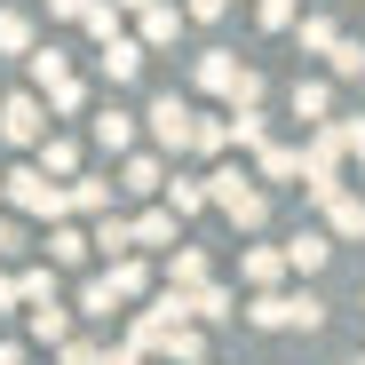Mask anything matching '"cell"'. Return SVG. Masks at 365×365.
Wrapping results in <instances>:
<instances>
[{"label": "cell", "mask_w": 365, "mask_h": 365, "mask_svg": "<svg viewBox=\"0 0 365 365\" xmlns=\"http://www.w3.org/2000/svg\"><path fill=\"white\" fill-rule=\"evenodd\" d=\"M207 207H222L230 230H247V238L270 222V191H262L247 167H215V175H207Z\"/></svg>", "instance_id": "obj_1"}, {"label": "cell", "mask_w": 365, "mask_h": 365, "mask_svg": "<svg viewBox=\"0 0 365 365\" xmlns=\"http://www.w3.org/2000/svg\"><path fill=\"white\" fill-rule=\"evenodd\" d=\"M0 199H9V215H48V222H64V182H48L40 167H9V175H0Z\"/></svg>", "instance_id": "obj_2"}, {"label": "cell", "mask_w": 365, "mask_h": 365, "mask_svg": "<svg viewBox=\"0 0 365 365\" xmlns=\"http://www.w3.org/2000/svg\"><path fill=\"white\" fill-rule=\"evenodd\" d=\"M48 135V103L24 88V96H0V143H9V151H32Z\"/></svg>", "instance_id": "obj_3"}, {"label": "cell", "mask_w": 365, "mask_h": 365, "mask_svg": "<svg viewBox=\"0 0 365 365\" xmlns=\"http://www.w3.org/2000/svg\"><path fill=\"white\" fill-rule=\"evenodd\" d=\"M151 143H159V159L167 151H191V96H151Z\"/></svg>", "instance_id": "obj_4"}, {"label": "cell", "mask_w": 365, "mask_h": 365, "mask_svg": "<svg viewBox=\"0 0 365 365\" xmlns=\"http://www.w3.org/2000/svg\"><path fill=\"white\" fill-rule=\"evenodd\" d=\"M88 135H96V151H111V159H128V151H135V111H119V103H103V111L88 119Z\"/></svg>", "instance_id": "obj_5"}, {"label": "cell", "mask_w": 365, "mask_h": 365, "mask_svg": "<svg viewBox=\"0 0 365 365\" xmlns=\"http://www.w3.org/2000/svg\"><path fill=\"white\" fill-rule=\"evenodd\" d=\"M278 255H286V270H294V278H318V270L334 262V238H326V230H294Z\"/></svg>", "instance_id": "obj_6"}, {"label": "cell", "mask_w": 365, "mask_h": 365, "mask_svg": "<svg viewBox=\"0 0 365 365\" xmlns=\"http://www.w3.org/2000/svg\"><path fill=\"white\" fill-rule=\"evenodd\" d=\"M159 182H167V159L159 151H128V159H119V191H128V199H151Z\"/></svg>", "instance_id": "obj_7"}, {"label": "cell", "mask_w": 365, "mask_h": 365, "mask_svg": "<svg viewBox=\"0 0 365 365\" xmlns=\"http://www.w3.org/2000/svg\"><path fill=\"white\" fill-rule=\"evenodd\" d=\"M103 286H111V302H119V310H128V302H143V294H151V270H143V255H111Z\"/></svg>", "instance_id": "obj_8"}, {"label": "cell", "mask_w": 365, "mask_h": 365, "mask_svg": "<svg viewBox=\"0 0 365 365\" xmlns=\"http://www.w3.org/2000/svg\"><path fill=\"white\" fill-rule=\"evenodd\" d=\"M32 167H40L48 182H72V175H80V143H72V135H40V143H32Z\"/></svg>", "instance_id": "obj_9"}, {"label": "cell", "mask_w": 365, "mask_h": 365, "mask_svg": "<svg viewBox=\"0 0 365 365\" xmlns=\"http://www.w3.org/2000/svg\"><path fill=\"white\" fill-rule=\"evenodd\" d=\"M175 238H182V222H175L167 207H151V215L128 222V247H135V255H159V247H175Z\"/></svg>", "instance_id": "obj_10"}, {"label": "cell", "mask_w": 365, "mask_h": 365, "mask_svg": "<svg viewBox=\"0 0 365 365\" xmlns=\"http://www.w3.org/2000/svg\"><path fill=\"white\" fill-rule=\"evenodd\" d=\"M182 40V9H175V0H151V9H143V32H135V48L151 56V48H175Z\"/></svg>", "instance_id": "obj_11"}, {"label": "cell", "mask_w": 365, "mask_h": 365, "mask_svg": "<svg viewBox=\"0 0 365 365\" xmlns=\"http://www.w3.org/2000/svg\"><path fill=\"white\" fill-rule=\"evenodd\" d=\"M96 72H103L111 88H128V80L143 72V48H135L128 32H111V40H103V56H96Z\"/></svg>", "instance_id": "obj_12"}, {"label": "cell", "mask_w": 365, "mask_h": 365, "mask_svg": "<svg viewBox=\"0 0 365 365\" xmlns=\"http://www.w3.org/2000/svg\"><path fill=\"white\" fill-rule=\"evenodd\" d=\"M326 238H334V247H341V238H365V199L349 191V182L326 199Z\"/></svg>", "instance_id": "obj_13"}, {"label": "cell", "mask_w": 365, "mask_h": 365, "mask_svg": "<svg viewBox=\"0 0 365 365\" xmlns=\"http://www.w3.org/2000/svg\"><path fill=\"white\" fill-rule=\"evenodd\" d=\"M64 215H88V222L111 215V182H103V175H72V182H64Z\"/></svg>", "instance_id": "obj_14"}, {"label": "cell", "mask_w": 365, "mask_h": 365, "mask_svg": "<svg viewBox=\"0 0 365 365\" xmlns=\"http://www.w3.org/2000/svg\"><path fill=\"white\" fill-rule=\"evenodd\" d=\"M238 278H247L255 294H270V286H286V255L278 247H247L238 255Z\"/></svg>", "instance_id": "obj_15"}, {"label": "cell", "mask_w": 365, "mask_h": 365, "mask_svg": "<svg viewBox=\"0 0 365 365\" xmlns=\"http://www.w3.org/2000/svg\"><path fill=\"white\" fill-rule=\"evenodd\" d=\"M88 255H96V247H88L80 222H56V230H48V270H80Z\"/></svg>", "instance_id": "obj_16"}, {"label": "cell", "mask_w": 365, "mask_h": 365, "mask_svg": "<svg viewBox=\"0 0 365 365\" xmlns=\"http://www.w3.org/2000/svg\"><path fill=\"white\" fill-rule=\"evenodd\" d=\"M182 294H191V326H222V318H238V310H230V286H215V278L182 286Z\"/></svg>", "instance_id": "obj_17"}, {"label": "cell", "mask_w": 365, "mask_h": 365, "mask_svg": "<svg viewBox=\"0 0 365 365\" xmlns=\"http://www.w3.org/2000/svg\"><path fill=\"white\" fill-rule=\"evenodd\" d=\"M151 349H159L167 365H207V334H199V326H167Z\"/></svg>", "instance_id": "obj_18"}, {"label": "cell", "mask_w": 365, "mask_h": 365, "mask_svg": "<svg viewBox=\"0 0 365 365\" xmlns=\"http://www.w3.org/2000/svg\"><path fill=\"white\" fill-rule=\"evenodd\" d=\"M159 199H167L175 222H182V215H199V207H207V175H167V182H159Z\"/></svg>", "instance_id": "obj_19"}, {"label": "cell", "mask_w": 365, "mask_h": 365, "mask_svg": "<svg viewBox=\"0 0 365 365\" xmlns=\"http://www.w3.org/2000/svg\"><path fill=\"white\" fill-rule=\"evenodd\" d=\"M294 119H302V128H326V119H334V88L326 80H294Z\"/></svg>", "instance_id": "obj_20"}, {"label": "cell", "mask_w": 365, "mask_h": 365, "mask_svg": "<svg viewBox=\"0 0 365 365\" xmlns=\"http://www.w3.org/2000/svg\"><path fill=\"white\" fill-rule=\"evenodd\" d=\"M24 326H32V341H40V349L72 341V310H64V302H40V310H24Z\"/></svg>", "instance_id": "obj_21"}, {"label": "cell", "mask_w": 365, "mask_h": 365, "mask_svg": "<svg viewBox=\"0 0 365 365\" xmlns=\"http://www.w3.org/2000/svg\"><path fill=\"white\" fill-rule=\"evenodd\" d=\"M191 80H199L207 96H230V80H238V56H230V48H207L199 64H191Z\"/></svg>", "instance_id": "obj_22"}, {"label": "cell", "mask_w": 365, "mask_h": 365, "mask_svg": "<svg viewBox=\"0 0 365 365\" xmlns=\"http://www.w3.org/2000/svg\"><path fill=\"white\" fill-rule=\"evenodd\" d=\"M255 175H262V182H294V175H302V151H294V143H255Z\"/></svg>", "instance_id": "obj_23"}, {"label": "cell", "mask_w": 365, "mask_h": 365, "mask_svg": "<svg viewBox=\"0 0 365 365\" xmlns=\"http://www.w3.org/2000/svg\"><path fill=\"white\" fill-rule=\"evenodd\" d=\"M40 48V24L24 9H0V56H32Z\"/></svg>", "instance_id": "obj_24"}, {"label": "cell", "mask_w": 365, "mask_h": 365, "mask_svg": "<svg viewBox=\"0 0 365 365\" xmlns=\"http://www.w3.org/2000/svg\"><path fill=\"white\" fill-rule=\"evenodd\" d=\"M222 135H230V151H255V143H270V119L262 111H222Z\"/></svg>", "instance_id": "obj_25"}, {"label": "cell", "mask_w": 365, "mask_h": 365, "mask_svg": "<svg viewBox=\"0 0 365 365\" xmlns=\"http://www.w3.org/2000/svg\"><path fill=\"white\" fill-rule=\"evenodd\" d=\"M247 318H255V326H270V334H286V326H294V294H286V286L255 294V310H247Z\"/></svg>", "instance_id": "obj_26"}, {"label": "cell", "mask_w": 365, "mask_h": 365, "mask_svg": "<svg viewBox=\"0 0 365 365\" xmlns=\"http://www.w3.org/2000/svg\"><path fill=\"white\" fill-rule=\"evenodd\" d=\"M24 72H32V96H40V88H56V80H64L72 64H64V48H32V56H24Z\"/></svg>", "instance_id": "obj_27"}, {"label": "cell", "mask_w": 365, "mask_h": 365, "mask_svg": "<svg viewBox=\"0 0 365 365\" xmlns=\"http://www.w3.org/2000/svg\"><path fill=\"white\" fill-rule=\"evenodd\" d=\"M207 278V247H182L175 238V262H167V286H199Z\"/></svg>", "instance_id": "obj_28"}, {"label": "cell", "mask_w": 365, "mask_h": 365, "mask_svg": "<svg viewBox=\"0 0 365 365\" xmlns=\"http://www.w3.org/2000/svg\"><path fill=\"white\" fill-rule=\"evenodd\" d=\"M294 40H302V56H326L341 32H334V16H294Z\"/></svg>", "instance_id": "obj_29"}, {"label": "cell", "mask_w": 365, "mask_h": 365, "mask_svg": "<svg viewBox=\"0 0 365 365\" xmlns=\"http://www.w3.org/2000/svg\"><path fill=\"white\" fill-rule=\"evenodd\" d=\"M40 103H48L56 119H72V111L88 103V80H72V72H64V80H56V88H40Z\"/></svg>", "instance_id": "obj_30"}, {"label": "cell", "mask_w": 365, "mask_h": 365, "mask_svg": "<svg viewBox=\"0 0 365 365\" xmlns=\"http://www.w3.org/2000/svg\"><path fill=\"white\" fill-rule=\"evenodd\" d=\"M326 64H334V80H365V40H349V32H341V40L326 48Z\"/></svg>", "instance_id": "obj_31"}, {"label": "cell", "mask_w": 365, "mask_h": 365, "mask_svg": "<svg viewBox=\"0 0 365 365\" xmlns=\"http://www.w3.org/2000/svg\"><path fill=\"white\" fill-rule=\"evenodd\" d=\"M16 302H24V310H40V302H64V294H56V270H16Z\"/></svg>", "instance_id": "obj_32"}, {"label": "cell", "mask_w": 365, "mask_h": 365, "mask_svg": "<svg viewBox=\"0 0 365 365\" xmlns=\"http://www.w3.org/2000/svg\"><path fill=\"white\" fill-rule=\"evenodd\" d=\"M222 103H230V111H262V72H255V64H238V80H230Z\"/></svg>", "instance_id": "obj_33"}, {"label": "cell", "mask_w": 365, "mask_h": 365, "mask_svg": "<svg viewBox=\"0 0 365 365\" xmlns=\"http://www.w3.org/2000/svg\"><path fill=\"white\" fill-rule=\"evenodd\" d=\"M191 151H207V159H215V151H230L222 119H199V111H191Z\"/></svg>", "instance_id": "obj_34"}, {"label": "cell", "mask_w": 365, "mask_h": 365, "mask_svg": "<svg viewBox=\"0 0 365 365\" xmlns=\"http://www.w3.org/2000/svg\"><path fill=\"white\" fill-rule=\"evenodd\" d=\"M111 310H119L111 286H103V278H88V286H80V318H111Z\"/></svg>", "instance_id": "obj_35"}, {"label": "cell", "mask_w": 365, "mask_h": 365, "mask_svg": "<svg viewBox=\"0 0 365 365\" xmlns=\"http://www.w3.org/2000/svg\"><path fill=\"white\" fill-rule=\"evenodd\" d=\"M255 16H262V32H294V16H302V0H262Z\"/></svg>", "instance_id": "obj_36"}, {"label": "cell", "mask_w": 365, "mask_h": 365, "mask_svg": "<svg viewBox=\"0 0 365 365\" xmlns=\"http://www.w3.org/2000/svg\"><path fill=\"white\" fill-rule=\"evenodd\" d=\"M80 24H88L96 40H111V32H119V9H111V0H88V16H80Z\"/></svg>", "instance_id": "obj_37"}, {"label": "cell", "mask_w": 365, "mask_h": 365, "mask_svg": "<svg viewBox=\"0 0 365 365\" xmlns=\"http://www.w3.org/2000/svg\"><path fill=\"white\" fill-rule=\"evenodd\" d=\"M64 349V365H103V341H88V334H72V341H56Z\"/></svg>", "instance_id": "obj_38"}, {"label": "cell", "mask_w": 365, "mask_h": 365, "mask_svg": "<svg viewBox=\"0 0 365 365\" xmlns=\"http://www.w3.org/2000/svg\"><path fill=\"white\" fill-rule=\"evenodd\" d=\"M222 9H230V0H182V24H215Z\"/></svg>", "instance_id": "obj_39"}, {"label": "cell", "mask_w": 365, "mask_h": 365, "mask_svg": "<svg viewBox=\"0 0 365 365\" xmlns=\"http://www.w3.org/2000/svg\"><path fill=\"white\" fill-rule=\"evenodd\" d=\"M0 255H24V215H0Z\"/></svg>", "instance_id": "obj_40"}, {"label": "cell", "mask_w": 365, "mask_h": 365, "mask_svg": "<svg viewBox=\"0 0 365 365\" xmlns=\"http://www.w3.org/2000/svg\"><path fill=\"white\" fill-rule=\"evenodd\" d=\"M48 16H56V24H80V16H88V0H48Z\"/></svg>", "instance_id": "obj_41"}, {"label": "cell", "mask_w": 365, "mask_h": 365, "mask_svg": "<svg viewBox=\"0 0 365 365\" xmlns=\"http://www.w3.org/2000/svg\"><path fill=\"white\" fill-rule=\"evenodd\" d=\"M16 310H24V302H16V278L0 270V318H16Z\"/></svg>", "instance_id": "obj_42"}, {"label": "cell", "mask_w": 365, "mask_h": 365, "mask_svg": "<svg viewBox=\"0 0 365 365\" xmlns=\"http://www.w3.org/2000/svg\"><path fill=\"white\" fill-rule=\"evenodd\" d=\"M103 365H143V349H128V341H119V349H103Z\"/></svg>", "instance_id": "obj_43"}, {"label": "cell", "mask_w": 365, "mask_h": 365, "mask_svg": "<svg viewBox=\"0 0 365 365\" xmlns=\"http://www.w3.org/2000/svg\"><path fill=\"white\" fill-rule=\"evenodd\" d=\"M0 365H24V341H0Z\"/></svg>", "instance_id": "obj_44"}, {"label": "cell", "mask_w": 365, "mask_h": 365, "mask_svg": "<svg viewBox=\"0 0 365 365\" xmlns=\"http://www.w3.org/2000/svg\"><path fill=\"white\" fill-rule=\"evenodd\" d=\"M111 9H119V16H143V9H151V0H111Z\"/></svg>", "instance_id": "obj_45"}, {"label": "cell", "mask_w": 365, "mask_h": 365, "mask_svg": "<svg viewBox=\"0 0 365 365\" xmlns=\"http://www.w3.org/2000/svg\"><path fill=\"white\" fill-rule=\"evenodd\" d=\"M349 365H365V349H357V357H349Z\"/></svg>", "instance_id": "obj_46"}, {"label": "cell", "mask_w": 365, "mask_h": 365, "mask_svg": "<svg viewBox=\"0 0 365 365\" xmlns=\"http://www.w3.org/2000/svg\"><path fill=\"white\" fill-rule=\"evenodd\" d=\"M357 159H365V151H357Z\"/></svg>", "instance_id": "obj_47"}]
</instances>
